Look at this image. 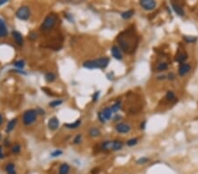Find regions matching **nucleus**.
I'll return each instance as SVG.
<instances>
[{
  "instance_id": "9b49d317",
  "label": "nucleus",
  "mask_w": 198,
  "mask_h": 174,
  "mask_svg": "<svg viewBox=\"0 0 198 174\" xmlns=\"http://www.w3.org/2000/svg\"><path fill=\"white\" fill-rule=\"evenodd\" d=\"M111 54L116 60H122V53H121V49L118 46H116V45L112 46V48H111Z\"/></svg>"
},
{
  "instance_id": "39448f33",
  "label": "nucleus",
  "mask_w": 198,
  "mask_h": 174,
  "mask_svg": "<svg viewBox=\"0 0 198 174\" xmlns=\"http://www.w3.org/2000/svg\"><path fill=\"white\" fill-rule=\"evenodd\" d=\"M15 16L17 19L22 21H27L31 16V10L28 6H22L18 8L15 12Z\"/></svg>"
},
{
  "instance_id": "1a4fd4ad",
  "label": "nucleus",
  "mask_w": 198,
  "mask_h": 174,
  "mask_svg": "<svg viewBox=\"0 0 198 174\" xmlns=\"http://www.w3.org/2000/svg\"><path fill=\"white\" fill-rule=\"evenodd\" d=\"M190 71H191V65L189 63H181L178 69V75L183 77V76H187L190 72Z\"/></svg>"
},
{
  "instance_id": "473e14b6",
  "label": "nucleus",
  "mask_w": 198,
  "mask_h": 174,
  "mask_svg": "<svg viewBox=\"0 0 198 174\" xmlns=\"http://www.w3.org/2000/svg\"><path fill=\"white\" fill-rule=\"evenodd\" d=\"M82 141V134H77L75 136V137L73 138V141H72V144L74 145H77V144H80Z\"/></svg>"
},
{
  "instance_id": "a211bd4d",
  "label": "nucleus",
  "mask_w": 198,
  "mask_h": 174,
  "mask_svg": "<svg viewBox=\"0 0 198 174\" xmlns=\"http://www.w3.org/2000/svg\"><path fill=\"white\" fill-rule=\"evenodd\" d=\"M71 172V166L68 163H61L58 168V174H69Z\"/></svg>"
},
{
  "instance_id": "7c9ffc66",
  "label": "nucleus",
  "mask_w": 198,
  "mask_h": 174,
  "mask_svg": "<svg viewBox=\"0 0 198 174\" xmlns=\"http://www.w3.org/2000/svg\"><path fill=\"white\" fill-rule=\"evenodd\" d=\"M149 161H150V158H149L142 157V158H139L138 159H137L136 163L138 164V165H143V164H146L147 163H149Z\"/></svg>"
},
{
  "instance_id": "aec40b11",
  "label": "nucleus",
  "mask_w": 198,
  "mask_h": 174,
  "mask_svg": "<svg viewBox=\"0 0 198 174\" xmlns=\"http://www.w3.org/2000/svg\"><path fill=\"white\" fill-rule=\"evenodd\" d=\"M17 122H18V119H17V118H13V119H11V120H9L8 123H7V125H6V133H7V134L11 133V131L14 129Z\"/></svg>"
},
{
  "instance_id": "e433bc0d",
  "label": "nucleus",
  "mask_w": 198,
  "mask_h": 174,
  "mask_svg": "<svg viewBox=\"0 0 198 174\" xmlns=\"http://www.w3.org/2000/svg\"><path fill=\"white\" fill-rule=\"evenodd\" d=\"M176 78V75L174 73V72H170L166 75V79L169 80V81H174Z\"/></svg>"
},
{
  "instance_id": "f3484780",
  "label": "nucleus",
  "mask_w": 198,
  "mask_h": 174,
  "mask_svg": "<svg viewBox=\"0 0 198 174\" xmlns=\"http://www.w3.org/2000/svg\"><path fill=\"white\" fill-rule=\"evenodd\" d=\"M5 172H6V174H18L15 164L11 163V162L6 163V166H5Z\"/></svg>"
},
{
  "instance_id": "b1692460",
  "label": "nucleus",
  "mask_w": 198,
  "mask_h": 174,
  "mask_svg": "<svg viewBox=\"0 0 198 174\" xmlns=\"http://www.w3.org/2000/svg\"><path fill=\"white\" fill-rule=\"evenodd\" d=\"M134 14H135V11L131 9V10H128V11H123V12H121V17L123 19V20H128L131 19L132 17L134 16Z\"/></svg>"
},
{
  "instance_id": "4c0bfd02",
  "label": "nucleus",
  "mask_w": 198,
  "mask_h": 174,
  "mask_svg": "<svg viewBox=\"0 0 198 174\" xmlns=\"http://www.w3.org/2000/svg\"><path fill=\"white\" fill-rule=\"evenodd\" d=\"M28 38L30 39L31 41L36 40L37 39V33H34V32H31V33H29V35H28Z\"/></svg>"
},
{
  "instance_id": "c756f323",
  "label": "nucleus",
  "mask_w": 198,
  "mask_h": 174,
  "mask_svg": "<svg viewBox=\"0 0 198 174\" xmlns=\"http://www.w3.org/2000/svg\"><path fill=\"white\" fill-rule=\"evenodd\" d=\"M63 102L64 101L62 99H55V100L50 101V103H49V106H50V107H52V108H55V107H57L61 106L63 104Z\"/></svg>"
},
{
  "instance_id": "f8f14e48",
  "label": "nucleus",
  "mask_w": 198,
  "mask_h": 174,
  "mask_svg": "<svg viewBox=\"0 0 198 174\" xmlns=\"http://www.w3.org/2000/svg\"><path fill=\"white\" fill-rule=\"evenodd\" d=\"M11 36H12V38L14 40V41H15V43L18 45V46H22L23 43H24V40H23V36H22V34L19 31H12L11 32Z\"/></svg>"
},
{
  "instance_id": "5701e85b",
  "label": "nucleus",
  "mask_w": 198,
  "mask_h": 174,
  "mask_svg": "<svg viewBox=\"0 0 198 174\" xmlns=\"http://www.w3.org/2000/svg\"><path fill=\"white\" fill-rule=\"evenodd\" d=\"M111 144H112V141H103L100 143V150L102 151H108L111 150Z\"/></svg>"
},
{
  "instance_id": "6e6552de",
  "label": "nucleus",
  "mask_w": 198,
  "mask_h": 174,
  "mask_svg": "<svg viewBox=\"0 0 198 174\" xmlns=\"http://www.w3.org/2000/svg\"><path fill=\"white\" fill-rule=\"evenodd\" d=\"M139 5L144 11H152L156 8L157 3L153 0H141L139 1Z\"/></svg>"
},
{
  "instance_id": "ea45409f",
  "label": "nucleus",
  "mask_w": 198,
  "mask_h": 174,
  "mask_svg": "<svg viewBox=\"0 0 198 174\" xmlns=\"http://www.w3.org/2000/svg\"><path fill=\"white\" fill-rule=\"evenodd\" d=\"M5 158H6V155H5L4 150H3V146L0 145V160H1V159H4Z\"/></svg>"
},
{
  "instance_id": "4be33fe9",
  "label": "nucleus",
  "mask_w": 198,
  "mask_h": 174,
  "mask_svg": "<svg viewBox=\"0 0 198 174\" xmlns=\"http://www.w3.org/2000/svg\"><path fill=\"white\" fill-rule=\"evenodd\" d=\"M81 122H82L81 119H78V120L74 121V122H72V123H66V124H64V126H65V128H67L68 129H76V128L80 127Z\"/></svg>"
},
{
  "instance_id": "c85d7f7f",
  "label": "nucleus",
  "mask_w": 198,
  "mask_h": 174,
  "mask_svg": "<svg viewBox=\"0 0 198 174\" xmlns=\"http://www.w3.org/2000/svg\"><path fill=\"white\" fill-rule=\"evenodd\" d=\"M138 143V139L137 137H133V138H130L129 139L128 141H126V144L128 147H134L135 145H137Z\"/></svg>"
},
{
  "instance_id": "f257e3e1",
  "label": "nucleus",
  "mask_w": 198,
  "mask_h": 174,
  "mask_svg": "<svg viewBox=\"0 0 198 174\" xmlns=\"http://www.w3.org/2000/svg\"><path fill=\"white\" fill-rule=\"evenodd\" d=\"M116 41L118 47L126 54H133L136 52L139 43V37L134 28H127L117 36Z\"/></svg>"
},
{
  "instance_id": "423d86ee",
  "label": "nucleus",
  "mask_w": 198,
  "mask_h": 174,
  "mask_svg": "<svg viewBox=\"0 0 198 174\" xmlns=\"http://www.w3.org/2000/svg\"><path fill=\"white\" fill-rule=\"evenodd\" d=\"M113 114H114V113L112 112L111 107H104L101 111L98 112L97 117H98V120H99V121L100 123L105 124L107 121H108V120L112 118Z\"/></svg>"
},
{
  "instance_id": "f704fd0d",
  "label": "nucleus",
  "mask_w": 198,
  "mask_h": 174,
  "mask_svg": "<svg viewBox=\"0 0 198 174\" xmlns=\"http://www.w3.org/2000/svg\"><path fill=\"white\" fill-rule=\"evenodd\" d=\"M63 153H64L63 150L57 149V150H53L52 152L50 153V157L51 158H58V157H61L63 155Z\"/></svg>"
},
{
  "instance_id": "58836bf2",
  "label": "nucleus",
  "mask_w": 198,
  "mask_h": 174,
  "mask_svg": "<svg viewBox=\"0 0 198 174\" xmlns=\"http://www.w3.org/2000/svg\"><path fill=\"white\" fill-rule=\"evenodd\" d=\"M36 110V113H37V114H39V115H44L45 114V111H44L43 109L42 108H41V107H37V108L35 109Z\"/></svg>"
},
{
  "instance_id": "a878e982",
  "label": "nucleus",
  "mask_w": 198,
  "mask_h": 174,
  "mask_svg": "<svg viewBox=\"0 0 198 174\" xmlns=\"http://www.w3.org/2000/svg\"><path fill=\"white\" fill-rule=\"evenodd\" d=\"M110 107H111L112 112H113L114 114H116V113H117V112L121 108V102L120 100H116V102H114V103L110 106Z\"/></svg>"
},
{
  "instance_id": "6ab92c4d",
  "label": "nucleus",
  "mask_w": 198,
  "mask_h": 174,
  "mask_svg": "<svg viewBox=\"0 0 198 174\" xmlns=\"http://www.w3.org/2000/svg\"><path fill=\"white\" fill-rule=\"evenodd\" d=\"M88 136L91 138H97L101 136V131L97 127H92L88 131Z\"/></svg>"
},
{
  "instance_id": "79ce46f5",
  "label": "nucleus",
  "mask_w": 198,
  "mask_h": 174,
  "mask_svg": "<svg viewBox=\"0 0 198 174\" xmlns=\"http://www.w3.org/2000/svg\"><path fill=\"white\" fill-rule=\"evenodd\" d=\"M11 71H13V72H16V73H19V74H23V75H26L27 73L25 72L24 71H22V70H11Z\"/></svg>"
},
{
  "instance_id": "2f4dec72",
  "label": "nucleus",
  "mask_w": 198,
  "mask_h": 174,
  "mask_svg": "<svg viewBox=\"0 0 198 174\" xmlns=\"http://www.w3.org/2000/svg\"><path fill=\"white\" fill-rule=\"evenodd\" d=\"M13 65L15 66L18 70H23L25 65H26V63H25V61L24 60H18L16 62H14Z\"/></svg>"
},
{
  "instance_id": "ddd939ff",
  "label": "nucleus",
  "mask_w": 198,
  "mask_h": 174,
  "mask_svg": "<svg viewBox=\"0 0 198 174\" xmlns=\"http://www.w3.org/2000/svg\"><path fill=\"white\" fill-rule=\"evenodd\" d=\"M171 5H172V7H173V10L174 11V12H175L178 16H180V17L185 16V11H184V10H183V8H182V6H180L178 3H174V2H172V3H171Z\"/></svg>"
},
{
  "instance_id": "49530a36",
  "label": "nucleus",
  "mask_w": 198,
  "mask_h": 174,
  "mask_svg": "<svg viewBox=\"0 0 198 174\" xmlns=\"http://www.w3.org/2000/svg\"><path fill=\"white\" fill-rule=\"evenodd\" d=\"M1 139H2V136H1V134H0V141H1Z\"/></svg>"
},
{
  "instance_id": "bb28decb",
  "label": "nucleus",
  "mask_w": 198,
  "mask_h": 174,
  "mask_svg": "<svg viewBox=\"0 0 198 174\" xmlns=\"http://www.w3.org/2000/svg\"><path fill=\"white\" fill-rule=\"evenodd\" d=\"M56 79V76L53 72H48L45 74V80L48 83H53Z\"/></svg>"
},
{
  "instance_id": "4468645a",
  "label": "nucleus",
  "mask_w": 198,
  "mask_h": 174,
  "mask_svg": "<svg viewBox=\"0 0 198 174\" xmlns=\"http://www.w3.org/2000/svg\"><path fill=\"white\" fill-rule=\"evenodd\" d=\"M8 35V29L6 22L3 19H0V39L5 38Z\"/></svg>"
},
{
  "instance_id": "0eeeda50",
  "label": "nucleus",
  "mask_w": 198,
  "mask_h": 174,
  "mask_svg": "<svg viewBox=\"0 0 198 174\" xmlns=\"http://www.w3.org/2000/svg\"><path fill=\"white\" fill-rule=\"evenodd\" d=\"M115 130L117 133H119V134L124 135V134H128V133L130 132L131 127H130V124H128L126 122H119V123H117L115 126Z\"/></svg>"
},
{
  "instance_id": "a18cd8bd",
  "label": "nucleus",
  "mask_w": 198,
  "mask_h": 174,
  "mask_svg": "<svg viewBox=\"0 0 198 174\" xmlns=\"http://www.w3.org/2000/svg\"><path fill=\"white\" fill-rule=\"evenodd\" d=\"M3 123V117H2V115H1V114H0V125Z\"/></svg>"
},
{
  "instance_id": "72a5a7b5",
  "label": "nucleus",
  "mask_w": 198,
  "mask_h": 174,
  "mask_svg": "<svg viewBox=\"0 0 198 174\" xmlns=\"http://www.w3.org/2000/svg\"><path fill=\"white\" fill-rule=\"evenodd\" d=\"M183 40L187 43H195L197 41V38L195 36H183Z\"/></svg>"
},
{
  "instance_id": "f03ea898",
  "label": "nucleus",
  "mask_w": 198,
  "mask_h": 174,
  "mask_svg": "<svg viewBox=\"0 0 198 174\" xmlns=\"http://www.w3.org/2000/svg\"><path fill=\"white\" fill-rule=\"evenodd\" d=\"M110 63V59L108 57H100L98 59L94 60H87L83 63V67L88 69V70H95V69H100L103 70L106 69Z\"/></svg>"
},
{
  "instance_id": "20e7f679",
  "label": "nucleus",
  "mask_w": 198,
  "mask_h": 174,
  "mask_svg": "<svg viewBox=\"0 0 198 174\" xmlns=\"http://www.w3.org/2000/svg\"><path fill=\"white\" fill-rule=\"evenodd\" d=\"M38 114L35 109H28L22 114V122L26 126L32 125L37 120Z\"/></svg>"
},
{
  "instance_id": "c03bdc74",
  "label": "nucleus",
  "mask_w": 198,
  "mask_h": 174,
  "mask_svg": "<svg viewBox=\"0 0 198 174\" xmlns=\"http://www.w3.org/2000/svg\"><path fill=\"white\" fill-rule=\"evenodd\" d=\"M6 3H7V0H0V6H2Z\"/></svg>"
},
{
  "instance_id": "7ed1b4c3",
  "label": "nucleus",
  "mask_w": 198,
  "mask_h": 174,
  "mask_svg": "<svg viewBox=\"0 0 198 174\" xmlns=\"http://www.w3.org/2000/svg\"><path fill=\"white\" fill-rule=\"evenodd\" d=\"M57 21V16L55 14L50 13L44 19V20L41 25V30L43 32H48L53 29Z\"/></svg>"
},
{
  "instance_id": "c9c22d12",
  "label": "nucleus",
  "mask_w": 198,
  "mask_h": 174,
  "mask_svg": "<svg viewBox=\"0 0 198 174\" xmlns=\"http://www.w3.org/2000/svg\"><path fill=\"white\" fill-rule=\"evenodd\" d=\"M99 95H100V92H99V91L95 92V93L93 94V96H92V101H93V102H97L99 98Z\"/></svg>"
},
{
  "instance_id": "393cba45",
  "label": "nucleus",
  "mask_w": 198,
  "mask_h": 174,
  "mask_svg": "<svg viewBox=\"0 0 198 174\" xmlns=\"http://www.w3.org/2000/svg\"><path fill=\"white\" fill-rule=\"evenodd\" d=\"M165 98L167 102H173L176 99L175 93H174V91H167L166 93H165Z\"/></svg>"
},
{
  "instance_id": "9d476101",
  "label": "nucleus",
  "mask_w": 198,
  "mask_h": 174,
  "mask_svg": "<svg viewBox=\"0 0 198 174\" xmlns=\"http://www.w3.org/2000/svg\"><path fill=\"white\" fill-rule=\"evenodd\" d=\"M59 126H60V121L57 117L54 116V117L50 118V120L48 121V128L50 131L57 130Z\"/></svg>"
},
{
  "instance_id": "2eb2a0df",
  "label": "nucleus",
  "mask_w": 198,
  "mask_h": 174,
  "mask_svg": "<svg viewBox=\"0 0 198 174\" xmlns=\"http://www.w3.org/2000/svg\"><path fill=\"white\" fill-rule=\"evenodd\" d=\"M123 148V141L121 140H113L111 144V150L112 151H119Z\"/></svg>"
},
{
  "instance_id": "dca6fc26",
  "label": "nucleus",
  "mask_w": 198,
  "mask_h": 174,
  "mask_svg": "<svg viewBox=\"0 0 198 174\" xmlns=\"http://www.w3.org/2000/svg\"><path fill=\"white\" fill-rule=\"evenodd\" d=\"M187 57H188V54H187L186 51H181V52H179L178 54H176L174 59H175L177 63H179L181 64V63H184L186 62Z\"/></svg>"
},
{
  "instance_id": "37998d69",
  "label": "nucleus",
  "mask_w": 198,
  "mask_h": 174,
  "mask_svg": "<svg viewBox=\"0 0 198 174\" xmlns=\"http://www.w3.org/2000/svg\"><path fill=\"white\" fill-rule=\"evenodd\" d=\"M4 145H5L6 147H8V146H10V141L6 139V141H5V144H4Z\"/></svg>"
},
{
  "instance_id": "a19ab883",
  "label": "nucleus",
  "mask_w": 198,
  "mask_h": 174,
  "mask_svg": "<svg viewBox=\"0 0 198 174\" xmlns=\"http://www.w3.org/2000/svg\"><path fill=\"white\" fill-rule=\"evenodd\" d=\"M145 128H146V120H143L140 124V129L143 130V129H145Z\"/></svg>"
},
{
  "instance_id": "412c9836",
  "label": "nucleus",
  "mask_w": 198,
  "mask_h": 174,
  "mask_svg": "<svg viewBox=\"0 0 198 174\" xmlns=\"http://www.w3.org/2000/svg\"><path fill=\"white\" fill-rule=\"evenodd\" d=\"M169 67V64L166 63V62H160L156 67H155V70L158 71V72H163V71H165Z\"/></svg>"
},
{
  "instance_id": "cd10ccee",
  "label": "nucleus",
  "mask_w": 198,
  "mask_h": 174,
  "mask_svg": "<svg viewBox=\"0 0 198 174\" xmlns=\"http://www.w3.org/2000/svg\"><path fill=\"white\" fill-rule=\"evenodd\" d=\"M11 151L13 155H18V154H20V151H21V146L19 143H15L14 145H12Z\"/></svg>"
}]
</instances>
